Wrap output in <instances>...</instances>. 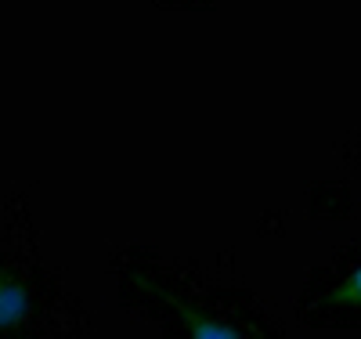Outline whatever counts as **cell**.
Wrapping results in <instances>:
<instances>
[{"label": "cell", "instance_id": "6da1fadb", "mask_svg": "<svg viewBox=\"0 0 361 339\" xmlns=\"http://www.w3.org/2000/svg\"><path fill=\"white\" fill-rule=\"evenodd\" d=\"M0 339H90V314L40 253L29 199H0Z\"/></svg>", "mask_w": 361, "mask_h": 339}, {"label": "cell", "instance_id": "7a4b0ae2", "mask_svg": "<svg viewBox=\"0 0 361 339\" xmlns=\"http://www.w3.org/2000/svg\"><path fill=\"white\" fill-rule=\"evenodd\" d=\"M119 289H123L127 307H145L148 314L170 321L180 339H257L228 314V307L192 292L188 278L141 257L119 264Z\"/></svg>", "mask_w": 361, "mask_h": 339}, {"label": "cell", "instance_id": "3957f363", "mask_svg": "<svg viewBox=\"0 0 361 339\" xmlns=\"http://www.w3.org/2000/svg\"><path fill=\"white\" fill-rule=\"evenodd\" d=\"M318 314L322 318H354L361 314V264H354L347 274L329 285L322 296H318Z\"/></svg>", "mask_w": 361, "mask_h": 339}]
</instances>
